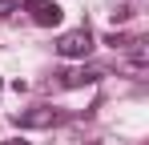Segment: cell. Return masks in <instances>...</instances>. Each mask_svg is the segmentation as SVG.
<instances>
[{
	"mask_svg": "<svg viewBox=\"0 0 149 145\" xmlns=\"http://www.w3.org/2000/svg\"><path fill=\"white\" fill-rule=\"evenodd\" d=\"M56 52L65 56V61H85L89 52H93V32L81 24V28H69L61 40H56Z\"/></svg>",
	"mask_w": 149,
	"mask_h": 145,
	"instance_id": "cell-1",
	"label": "cell"
},
{
	"mask_svg": "<svg viewBox=\"0 0 149 145\" xmlns=\"http://www.w3.org/2000/svg\"><path fill=\"white\" fill-rule=\"evenodd\" d=\"M56 121H61V109H52V105H32L24 113H16L20 129H52Z\"/></svg>",
	"mask_w": 149,
	"mask_h": 145,
	"instance_id": "cell-2",
	"label": "cell"
},
{
	"mask_svg": "<svg viewBox=\"0 0 149 145\" xmlns=\"http://www.w3.org/2000/svg\"><path fill=\"white\" fill-rule=\"evenodd\" d=\"M28 12H32V20L40 24V28H52V24H61V4H52V0H24Z\"/></svg>",
	"mask_w": 149,
	"mask_h": 145,
	"instance_id": "cell-3",
	"label": "cell"
},
{
	"mask_svg": "<svg viewBox=\"0 0 149 145\" xmlns=\"http://www.w3.org/2000/svg\"><path fill=\"white\" fill-rule=\"evenodd\" d=\"M97 77H105L101 69H65V72H56V85L61 89H81V85H93Z\"/></svg>",
	"mask_w": 149,
	"mask_h": 145,
	"instance_id": "cell-4",
	"label": "cell"
},
{
	"mask_svg": "<svg viewBox=\"0 0 149 145\" xmlns=\"http://www.w3.org/2000/svg\"><path fill=\"white\" fill-rule=\"evenodd\" d=\"M24 0H0V16H8V12H16Z\"/></svg>",
	"mask_w": 149,
	"mask_h": 145,
	"instance_id": "cell-5",
	"label": "cell"
},
{
	"mask_svg": "<svg viewBox=\"0 0 149 145\" xmlns=\"http://www.w3.org/2000/svg\"><path fill=\"white\" fill-rule=\"evenodd\" d=\"M0 145H24V141H0Z\"/></svg>",
	"mask_w": 149,
	"mask_h": 145,
	"instance_id": "cell-6",
	"label": "cell"
}]
</instances>
